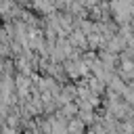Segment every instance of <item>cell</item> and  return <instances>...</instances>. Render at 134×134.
<instances>
[{
    "mask_svg": "<svg viewBox=\"0 0 134 134\" xmlns=\"http://www.w3.org/2000/svg\"><path fill=\"white\" fill-rule=\"evenodd\" d=\"M67 130L71 132V134H88V126L75 115V117H71L69 119V124H67Z\"/></svg>",
    "mask_w": 134,
    "mask_h": 134,
    "instance_id": "277c9868",
    "label": "cell"
},
{
    "mask_svg": "<svg viewBox=\"0 0 134 134\" xmlns=\"http://www.w3.org/2000/svg\"><path fill=\"white\" fill-rule=\"evenodd\" d=\"M61 113H63V115H67V117L71 119V117H75V115L80 113V107H77V103H75V100H71V103H67V105H63V107H61Z\"/></svg>",
    "mask_w": 134,
    "mask_h": 134,
    "instance_id": "5b68a950",
    "label": "cell"
},
{
    "mask_svg": "<svg viewBox=\"0 0 134 134\" xmlns=\"http://www.w3.org/2000/svg\"><path fill=\"white\" fill-rule=\"evenodd\" d=\"M57 134H71L69 130H61V132H57Z\"/></svg>",
    "mask_w": 134,
    "mask_h": 134,
    "instance_id": "52a82bcc",
    "label": "cell"
},
{
    "mask_svg": "<svg viewBox=\"0 0 134 134\" xmlns=\"http://www.w3.org/2000/svg\"><path fill=\"white\" fill-rule=\"evenodd\" d=\"M69 42H71L75 48H80V50H90V46H88V36H86L80 27H75V29L69 34Z\"/></svg>",
    "mask_w": 134,
    "mask_h": 134,
    "instance_id": "3957f363",
    "label": "cell"
},
{
    "mask_svg": "<svg viewBox=\"0 0 134 134\" xmlns=\"http://www.w3.org/2000/svg\"><path fill=\"white\" fill-rule=\"evenodd\" d=\"M128 48V40L117 31L113 38H109L107 40V44H105V50H109V52H115V54H121L124 50Z\"/></svg>",
    "mask_w": 134,
    "mask_h": 134,
    "instance_id": "7a4b0ae2",
    "label": "cell"
},
{
    "mask_svg": "<svg viewBox=\"0 0 134 134\" xmlns=\"http://www.w3.org/2000/svg\"><path fill=\"white\" fill-rule=\"evenodd\" d=\"M63 94H67L71 100L77 98V84H63Z\"/></svg>",
    "mask_w": 134,
    "mask_h": 134,
    "instance_id": "8992f818",
    "label": "cell"
},
{
    "mask_svg": "<svg viewBox=\"0 0 134 134\" xmlns=\"http://www.w3.org/2000/svg\"><path fill=\"white\" fill-rule=\"evenodd\" d=\"M130 25H132V29H134V17H132V21H130Z\"/></svg>",
    "mask_w": 134,
    "mask_h": 134,
    "instance_id": "ba28073f",
    "label": "cell"
},
{
    "mask_svg": "<svg viewBox=\"0 0 134 134\" xmlns=\"http://www.w3.org/2000/svg\"><path fill=\"white\" fill-rule=\"evenodd\" d=\"M132 2L134 0H109L111 17L117 25H126L132 21Z\"/></svg>",
    "mask_w": 134,
    "mask_h": 134,
    "instance_id": "6da1fadb",
    "label": "cell"
}]
</instances>
